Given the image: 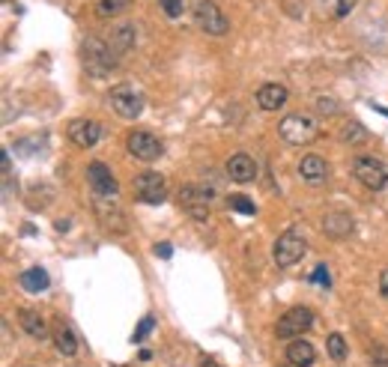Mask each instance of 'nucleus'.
Segmentation results:
<instances>
[{
  "mask_svg": "<svg viewBox=\"0 0 388 367\" xmlns=\"http://www.w3.org/2000/svg\"><path fill=\"white\" fill-rule=\"evenodd\" d=\"M254 99H257V105L263 111H281L287 105V99H290V93H287V87H281V84H263Z\"/></svg>",
  "mask_w": 388,
  "mask_h": 367,
  "instance_id": "nucleus-14",
  "label": "nucleus"
},
{
  "mask_svg": "<svg viewBox=\"0 0 388 367\" xmlns=\"http://www.w3.org/2000/svg\"><path fill=\"white\" fill-rule=\"evenodd\" d=\"M310 281H314L317 287H323V289H329V287H332V278H329V269H325V263H320V266L314 269V275H310Z\"/></svg>",
  "mask_w": 388,
  "mask_h": 367,
  "instance_id": "nucleus-28",
  "label": "nucleus"
},
{
  "mask_svg": "<svg viewBox=\"0 0 388 367\" xmlns=\"http://www.w3.org/2000/svg\"><path fill=\"white\" fill-rule=\"evenodd\" d=\"M152 329H155V319H152V317H144V319H141V326H137V329H135V334H132V341H135V344H141V341H147Z\"/></svg>",
  "mask_w": 388,
  "mask_h": 367,
  "instance_id": "nucleus-27",
  "label": "nucleus"
},
{
  "mask_svg": "<svg viewBox=\"0 0 388 367\" xmlns=\"http://www.w3.org/2000/svg\"><path fill=\"white\" fill-rule=\"evenodd\" d=\"M370 361H377L379 367H388V353L382 346H374V349H370Z\"/></svg>",
  "mask_w": 388,
  "mask_h": 367,
  "instance_id": "nucleus-31",
  "label": "nucleus"
},
{
  "mask_svg": "<svg viewBox=\"0 0 388 367\" xmlns=\"http://www.w3.org/2000/svg\"><path fill=\"white\" fill-rule=\"evenodd\" d=\"M192 18L209 36H224L230 30L227 15L215 6V0H192Z\"/></svg>",
  "mask_w": 388,
  "mask_h": 367,
  "instance_id": "nucleus-4",
  "label": "nucleus"
},
{
  "mask_svg": "<svg viewBox=\"0 0 388 367\" xmlns=\"http://www.w3.org/2000/svg\"><path fill=\"white\" fill-rule=\"evenodd\" d=\"M355 4H359V0H335V15L337 18H347V15L355 9Z\"/></svg>",
  "mask_w": 388,
  "mask_h": 367,
  "instance_id": "nucleus-30",
  "label": "nucleus"
},
{
  "mask_svg": "<svg viewBox=\"0 0 388 367\" xmlns=\"http://www.w3.org/2000/svg\"><path fill=\"white\" fill-rule=\"evenodd\" d=\"M308 254V239L302 230H296V227H290V230H284L281 236L275 239V248H272V257L275 263L281 269H290L302 263V257Z\"/></svg>",
  "mask_w": 388,
  "mask_h": 367,
  "instance_id": "nucleus-3",
  "label": "nucleus"
},
{
  "mask_svg": "<svg viewBox=\"0 0 388 367\" xmlns=\"http://www.w3.org/2000/svg\"><path fill=\"white\" fill-rule=\"evenodd\" d=\"M352 227H355V221L350 212H329V216L323 218V230L332 239H347L352 233Z\"/></svg>",
  "mask_w": 388,
  "mask_h": 367,
  "instance_id": "nucleus-17",
  "label": "nucleus"
},
{
  "mask_svg": "<svg viewBox=\"0 0 388 367\" xmlns=\"http://www.w3.org/2000/svg\"><path fill=\"white\" fill-rule=\"evenodd\" d=\"M19 326H21L24 334H30V338H36V341L51 338V334H48V323H45V319L39 317V311H33V308H21Z\"/></svg>",
  "mask_w": 388,
  "mask_h": 367,
  "instance_id": "nucleus-18",
  "label": "nucleus"
},
{
  "mask_svg": "<svg viewBox=\"0 0 388 367\" xmlns=\"http://www.w3.org/2000/svg\"><path fill=\"white\" fill-rule=\"evenodd\" d=\"M137 358H141V361H150V358H152V353H150V349H141V356H137Z\"/></svg>",
  "mask_w": 388,
  "mask_h": 367,
  "instance_id": "nucleus-36",
  "label": "nucleus"
},
{
  "mask_svg": "<svg viewBox=\"0 0 388 367\" xmlns=\"http://www.w3.org/2000/svg\"><path fill=\"white\" fill-rule=\"evenodd\" d=\"M129 4H132V0H99L96 12L102 15V18H114V15H120Z\"/></svg>",
  "mask_w": 388,
  "mask_h": 367,
  "instance_id": "nucleus-25",
  "label": "nucleus"
},
{
  "mask_svg": "<svg viewBox=\"0 0 388 367\" xmlns=\"http://www.w3.org/2000/svg\"><path fill=\"white\" fill-rule=\"evenodd\" d=\"M108 102H111V108H114L122 119H137V117H141V111H144L141 90H135L132 84H117V87H111Z\"/></svg>",
  "mask_w": 388,
  "mask_h": 367,
  "instance_id": "nucleus-7",
  "label": "nucleus"
},
{
  "mask_svg": "<svg viewBox=\"0 0 388 367\" xmlns=\"http://www.w3.org/2000/svg\"><path fill=\"white\" fill-rule=\"evenodd\" d=\"M19 284H21V289L24 293H45L48 289V272L45 269H39V266H33V269H27V272H21V278H19Z\"/></svg>",
  "mask_w": 388,
  "mask_h": 367,
  "instance_id": "nucleus-21",
  "label": "nucleus"
},
{
  "mask_svg": "<svg viewBox=\"0 0 388 367\" xmlns=\"http://www.w3.org/2000/svg\"><path fill=\"white\" fill-rule=\"evenodd\" d=\"M108 201H114V197H96V212H99V221H102V227H108V230L122 233V230H126V218H122V209L111 206Z\"/></svg>",
  "mask_w": 388,
  "mask_h": 367,
  "instance_id": "nucleus-15",
  "label": "nucleus"
},
{
  "mask_svg": "<svg viewBox=\"0 0 388 367\" xmlns=\"http://www.w3.org/2000/svg\"><path fill=\"white\" fill-rule=\"evenodd\" d=\"M317 111H323V114H335V111H337V102H332V99H317Z\"/></svg>",
  "mask_w": 388,
  "mask_h": 367,
  "instance_id": "nucleus-32",
  "label": "nucleus"
},
{
  "mask_svg": "<svg viewBox=\"0 0 388 367\" xmlns=\"http://www.w3.org/2000/svg\"><path fill=\"white\" fill-rule=\"evenodd\" d=\"M51 338H54V346H57V353H60V356L72 358V356L78 353V341H75L72 329L63 323V319H54V326H51Z\"/></svg>",
  "mask_w": 388,
  "mask_h": 367,
  "instance_id": "nucleus-20",
  "label": "nucleus"
},
{
  "mask_svg": "<svg viewBox=\"0 0 388 367\" xmlns=\"http://www.w3.org/2000/svg\"><path fill=\"white\" fill-rule=\"evenodd\" d=\"M320 132V122L310 117V114H290L278 122V134L287 147H302V144H310Z\"/></svg>",
  "mask_w": 388,
  "mask_h": 367,
  "instance_id": "nucleus-2",
  "label": "nucleus"
},
{
  "mask_svg": "<svg viewBox=\"0 0 388 367\" xmlns=\"http://www.w3.org/2000/svg\"><path fill=\"white\" fill-rule=\"evenodd\" d=\"M352 176L362 182L367 191H382L388 186V167L385 161L374 159V156H359L352 161Z\"/></svg>",
  "mask_w": 388,
  "mask_h": 367,
  "instance_id": "nucleus-6",
  "label": "nucleus"
},
{
  "mask_svg": "<svg viewBox=\"0 0 388 367\" xmlns=\"http://www.w3.org/2000/svg\"><path fill=\"white\" fill-rule=\"evenodd\" d=\"M87 182H90V188H93L96 197H117V191H120L111 167H108L105 161H90L87 164Z\"/></svg>",
  "mask_w": 388,
  "mask_h": 367,
  "instance_id": "nucleus-11",
  "label": "nucleus"
},
{
  "mask_svg": "<svg viewBox=\"0 0 388 367\" xmlns=\"http://www.w3.org/2000/svg\"><path fill=\"white\" fill-rule=\"evenodd\" d=\"M212 197H215L212 188H200V186H182V188H179V203H182V209L189 212L192 218H197V221L209 218V201H212Z\"/></svg>",
  "mask_w": 388,
  "mask_h": 367,
  "instance_id": "nucleus-10",
  "label": "nucleus"
},
{
  "mask_svg": "<svg viewBox=\"0 0 388 367\" xmlns=\"http://www.w3.org/2000/svg\"><path fill=\"white\" fill-rule=\"evenodd\" d=\"M299 176L305 179V182H310V186H320V182L329 176V161H325L323 156H305L302 161H299Z\"/></svg>",
  "mask_w": 388,
  "mask_h": 367,
  "instance_id": "nucleus-16",
  "label": "nucleus"
},
{
  "mask_svg": "<svg viewBox=\"0 0 388 367\" xmlns=\"http://www.w3.org/2000/svg\"><path fill=\"white\" fill-rule=\"evenodd\" d=\"M310 326H314V311L299 304V308H290L281 314V319H278V326H275V334H278V341H296Z\"/></svg>",
  "mask_w": 388,
  "mask_h": 367,
  "instance_id": "nucleus-5",
  "label": "nucleus"
},
{
  "mask_svg": "<svg viewBox=\"0 0 388 367\" xmlns=\"http://www.w3.org/2000/svg\"><path fill=\"white\" fill-rule=\"evenodd\" d=\"M325 349H329V356H332L335 361H344V358H347V341H344V334L332 331L329 341H325Z\"/></svg>",
  "mask_w": 388,
  "mask_h": 367,
  "instance_id": "nucleus-24",
  "label": "nucleus"
},
{
  "mask_svg": "<svg viewBox=\"0 0 388 367\" xmlns=\"http://www.w3.org/2000/svg\"><path fill=\"white\" fill-rule=\"evenodd\" d=\"M200 367H221V364H219V361H215V358H209V356H206L204 361H200Z\"/></svg>",
  "mask_w": 388,
  "mask_h": 367,
  "instance_id": "nucleus-34",
  "label": "nucleus"
},
{
  "mask_svg": "<svg viewBox=\"0 0 388 367\" xmlns=\"http://www.w3.org/2000/svg\"><path fill=\"white\" fill-rule=\"evenodd\" d=\"M105 39L111 42L120 54H126V51L132 48V45H135V24H129V21H126V24H117Z\"/></svg>",
  "mask_w": 388,
  "mask_h": 367,
  "instance_id": "nucleus-22",
  "label": "nucleus"
},
{
  "mask_svg": "<svg viewBox=\"0 0 388 367\" xmlns=\"http://www.w3.org/2000/svg\"><path fill=\"white\" fill-rule=\"evenodd\" d=\"M81 57H84L87 72L96 75V78H102V75H108L111 69H117V63H120L122 54H120L105 36H87L84 45H81Z\"/></svg>",
  "mask_w": 388,
  "mask_h": 367,
  "instance_id": "nucleus-1",
  "label": "nucleus"
},
{
  "mask_svg": "<svg viewBox=\"0 0 388 367\" xmlns=\"http://www.w3.org/2000/svg\"><path fill=\"white\" fill-rule=\"evenodd\" d=\"M337 134H340V141L350 144V147H362V144H367V137H370V132L362 126L359 119H347Z\"/></svg>",
  "mask_w": 388,
  "mask_h": 367,
  "instance_id": "nucleus-23",
  "label": "nucleus"
},
{
  "mask_svg": "<svg viewBox=\"0 0 388 367\" xmlns=\"http://www.w3.org/2000/svg\"><path fill=\"white\" fill-rule=\"evenodd\" d=\"M287 361H290L293 367H314V361H317L314 344H308V341H302V338L290 341V344H287Z\"/></svg>",
  "mask_w": 388,
  "mask_h": 367,
  "instance_id": "nucleus-19",
  "label": "nucleus"
},
{
  "mask_svg": "<svg viewBox=\"0 0 388 367\" xmlns=\"http://www.w3.org/2000/svg\"><path fill=\"white\" fill-rule=\"evenodd\" d=\"M159 4H162V9H164L167 18H179V15H182V6H185V0H159Z\"/></svg>",
  "mask_w": 388,
  "mask_h": 367,
  "instance_id": "nucleus-29",
  "label": "nucleus"
},
{
  "mask_svg": "<svg viewBox=\"0 0 388 367\" xmlns=\"http://www.w3.org/2000/svg\"><path fill=\"white\" fill-rule=\"evenodd\" d=\"M224 171L233 182H251L257 176V161L248 156V152H236V156H230L227 164H224Z\"/></svg>",
  "mask_w": 388,
  "mask_h": 367,
  "instance_id": "nucleus-13",
  "label": "nucleus"
},
{
  "mask_svg": "<svg viewBox=\"0 0 388 367\" xmlns=\"http://www.w3.org/2000/svg\"><path fill=\"white\" fill-rule=\"evenodd\" d=\"M66 134H69V141H72L75 147L90 149V147H96V144L102 141V126H99L96 119H90V117H78V119L69 122Z\"/></svg>",
  "mask_w": 388,
  "mask_h": 367,
  "instance_id": "nucleus-12",
  "label": "nucleus"
},
{
  "mask_svg": "<svg viewBox=\"0 0 388 367\" xmlns=\"http://www.w3.org/2000/svg\"><path fill=\"white\" fill-rule=\"evenodd\" d=\"M132 188H135V197L141 203H164V197H167V182L162 174H155V171H144V174H137L135 182H132Z\"/></svg>",
  "mask_w": 388,
  "mask_h": 367,
  "instance_id": "nucleus-8",
  "label": "nucleus"
},
{
  "mask_svg": "<svg viewBox=\"0 0 388 367\" xmlns=\"http://www.w3.org/2000/svg\"><path fill=\"white\" fill-rule=\"evenodd\" d=\"M126 147H129L132 156L141 159V161H155V159H159L162 152H164V144H162L152 132H147V129H135V132H129Z\"/></svg>",
  "mask_w": 388,
  "mask_h": 367,
  "instance_id": "nucleus-9",
  "label": "nucleus"
},
{
  "mask_svg": "<svg viewBox=\"0 0 388 367\" xmlns=\"http://www.w3.org/2000/svg\"><path fill=\"white\" fill-rule=\"evenodd\" d=\"M379 293H382V299H388V269L379 275Z\"/></svg>",
  "mask_w": 388,
  "mask_h": 367,
  "instance_id": "nucleus-33",
  "label": "nucleus"
},
{
  "mask_svg": "<svg viewBox=\"0 0 388 367\" xmlns=\"http://www.w3.org/2000/svg\"><path fill=\"white\" fill-rule=\"evenodd\" d=\"M155 251H159L162 257H170V254H174V251H170V245H159V248H155Z\"/></svg>",
  "mask_w": 388,
  "mask_h": 367,
  "instance_id": "nucleus-35",
  "label": "nucleus"
},
{
  "mask_svg": "<svg viewBox=\"0 0 388 367\" xmlns=\"http://www.w3.org/2000/svg\"><path fill=\"white\" fill-rule=\"evenodd\" d=\"M230 209H236L239 216H254V212H257L254 201H248L245 194H233V197H230Z\"/></svg>",
  "mask_w": 388,
  "mask_h": 367,
  "instance_id": "nucleus-26",
  "label": "nucleus"
}]
</instances>
